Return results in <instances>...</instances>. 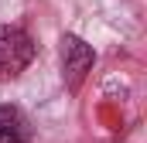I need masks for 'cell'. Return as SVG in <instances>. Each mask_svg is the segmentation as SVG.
Masks as SVG:
<instances>
[{"label": "cell", "instance_id": "obj_2", "mask_svg": "<svg viewBox=\"0 0 147 143\" xmlns=\"http://www.w3.org/2000/svg\"><path fill=\"white\" fill-rule=\"evenodd\" d=\"M92 58H96L92 48H89L79 34H65L62 37V78H65V85H69L72 92L82 85V78L89 75Z\"/></svg>", "mask_w": 147, "mask_h": 143}, {"label": "cell", "instance_id": "obj_1", "mask_svg": "<svg viewBox=\"0 0 147 143\" xmlns=\"http://www.w3.org/2000/svg\"><path fill=\"white\" fill-rule=\"evenodd\" d=\"M34 58V41L14 24H0V82L17 78Z\"/></svg>", "mask_w": 147, "mask_h": 143}, {"label": "cell", "instance_id": "obj_3", "mask_svg": "<svg viewBox=\"0 0 147 143\" xmlns=\"http://www.w3.org/2000/svg\"><path fill=\"white\" fill-rule=\"evenodd\" d=\"M0 143H31V119L10 102L0 106Z\"/></svg>", "mask_w": 147, "mask_h": 143}]
</instances>
